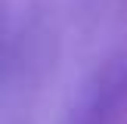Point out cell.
Listing matches in <instances>:
<instances>
[{
    "label": "cell",
    "mask_w": 127,
    "mask_h": 124,
    "mask_svg": "<svg viewBox=\"0 0 127 124\" xmlns=\"http://www.w3.org/2000/svg\"><path fill=\"white\" fill-rule=\"evenodd\" d=\"M124 112H127V50H118L87 78L62 124H118Z\"/></svg>",
    "instance_id": "obj_1"
}]
</instances>
